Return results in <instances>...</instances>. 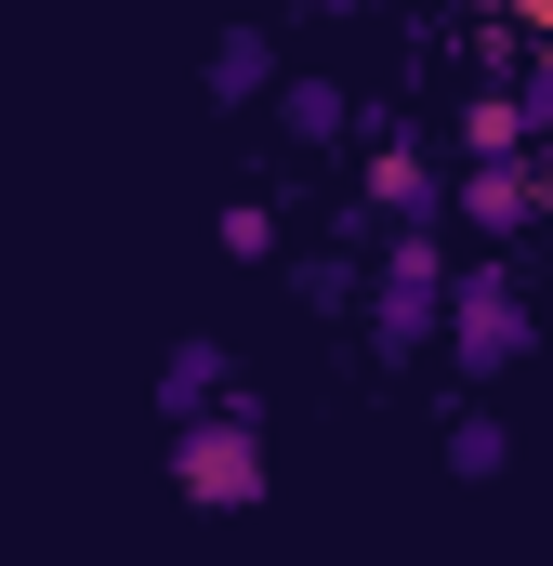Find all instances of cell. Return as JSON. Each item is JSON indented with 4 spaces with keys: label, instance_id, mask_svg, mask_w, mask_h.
I'll return each mask as SVG.
<instances>
[{
    "label": "cell",
    "instance_id": "obj_4",
    "mask_svg": "<svg viewBox=\"0 0 553 566\" xmlns=\"http://www.w3.org/2000/svg\"><path fill=\"white\" fill-rule=\"evenodd\" d=\"M369 198H383V211H435V171H421L409 145H383V158H369Z\"/></svg>",
    "mask_w": 553,
    "mask_h": 566
},
{
    "label": "cell",
    "instance_id": "obj_5",
    "mask_svg": "<svg viewBox=\"0 0 553 566\" xmlns=\"http://www.w3.org/2000/svg\"><path fill=\"white\" fill-rule=\"evenodd\" d=\"M211 382H225V369H211V343H185V356H171V369H158V409H171V422H185V409H211Z\"/></svg>",
    "mask_w": 553,
    "mask_h": 566
},
{
    "label": "cell",
    "instance_id": "obj_8",
    "mask_svg": "<svg viewBox=\"0 0 553 566\" xmlns=\"http://www.w3.org/2000/svg\"><path fill=\"white\" fill-rule=\"evenodd\" d=\"M448 461H461V474H501L514 448H501V422H448Z\"/></svg>",
    "mask_w": 553,
    "mask_h": 566
},
{
    "label": "cell",
    "instance_id": "obj_1",
    "mask_svg": "<svg viewBox=\"0 0 553 566\" xmlns=\"http://www.w3.org/2000/svg\"><path fill=\"white\" fill-rule=\"evenodd\" d=\"M435 329H448L461 369H514V356H528V290L514 277H448L435 290Z\"/></svg>",
    "mask_w": 553,
    "mask_h": 566
},
{
    "label": "cell",
    "instance_id": "obj_6",
    "mask_svg": "<svg viewBox=\"0 0 553 566\" xmlns=\"http://www.w3.org/2000/svg\"><path fill=\"white\" fill-rule=\"evenodd\" d=\"M276 119L316 145V133H343V93H330V80H290V93H276Z\"/></svg>",
    "mask_w": 553,
    "mask_h": 566
},
{
    "label": "cell",
    "instance_id": "obj_7",
    "mask_svg": "<svg viewBox=\"0 0 553 566\" xmlns=\"http://www.w3.org/2000/svg\"><path fill=\"white\" fill-rule=\"evenodd\" d=\"M264 66H276L264 40H225V53H211V93H264Z\"/></svg>",
    "mask_w": 553,
    "mask_h": 566
},
{
    "label": "cell",
    "instance_id": "obj_9",
    "mask_svg": "<svg viewBox=\"0 0 553 566\" xmlns=\"http://www.w3.org/2000/svg\"><path fill=\"white\" fill-rule=\"evenodd\" d=\"M528 13H541V27H553V0H528Z\"/></svg>",
    "mask_w": 553,
    "mask_h": 566
},
{
    "label": "cell",
    "instance_id": "obj_2",
    "mask_svg": "<svg viewBox=\"0 0 553 566\" xmlns=\"http://www.w3.org/2000/svg\"><path fill=\"white\" fill-rule=\"evenodd\" d=\"M171 488H185V501H264V448H251V422H198V409H185V434H171Z\"/></svg>",
    "mask_w": 553,
    "mask_h": 566
},
{
    "label": "cell",
    "instance_id": "obj_3",
    "mask_svg": "<svg viewBox=\"0 0 553 566\" xmlns=\"http://www.w3.org/2000/svg\"><path fill=\"white\" fill-rule=\"evenodd\" d=\"M435 251H383V343H421V329H435Z\"/></svg>",
    "mask_w": 553,
    "mask_h": 566
}]
</instances>
